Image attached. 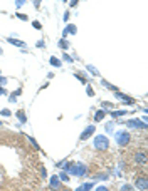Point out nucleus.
Masks as SVG:
<instances>
[{
    "mask_svg": "<svg viewBox=\"0 0 148 191\" xmlns=\"http://www.w3.org/2000/svg\"><path fill=\"white\" fill-rule=\"evenodd\" d=\"M94 148L98 149V151H108L109 149V139L106 136H103V134H99L94 137Z\"/></svg>",
    "mask_w": 148,
    "mask_h": 191,
    "instance_id": "nucleus-1",
    "label": "nucleus"
},
{
    "mask_svg": "<svg viewBox=\"0 0 148 191\" xmlns=\"http://www.w3.org/2000/svg\"><path fill=\"white\" fill-rule=\"evenodd\" d=\"M116 141L119 146H126L130 143V134L126 131H119V133H116Z\"/></svg>",
    "mask_w": 148,
    "mask_h": 191,
    "instance_id": "nucleus-2",
    "label": "nucleus"
},
{
    "mask_svg": "<svg viewBox=\"0 0 148 191\" xmlns=\"http://www.w3.org/2000/svg\"><path fill=\"white\" fill-rule=\"evenodd\" d=\"M94 129H96V127H94L93 124L88 126V127H86V129H84V131L81 133V137H79V139H81V141H86L88 137H91V136L94 134Z\"/></svg>",
    "mask_w": 148,
    "mask_h": 191,
    "instance_id": "nucleus-3",
    "label": "nucleus"
},
{
    "mask_svg": "<svg viewBox=\"0 0 148 191\" xmlns=\"http://www.w3.org/2000/svg\"><path fill=\"white\" fill-rule=\"evenodd\" d=\"M88 173V168L83 164V163H78V164H74V173L72 174H76V176H84Z\"/></svg>",
    "mask_w": 148,
    "mask_h": 191,
    "instance_id": "nucleus-4",
    "label": "nucleus"
},
{
    "mask_svg": "<svg viewBox=\"0 0 148 191\" xmlns=\"http://www.w3.org/2000/svg\"><path fill=\"white\" fill-rule=\"evenodd\" d=\"M136 188L140 191H147L148 190V179L145 176H141V178H136Z\"/></svg>",
    "mask_w": 148,
    "mask_h": 191,
    "instance_id": "nucleus-5",
    "label": "nucleus"
},
{
    "mask_svg": "<svg viewBox=\"0 0 148 191\" xmlns=\"http://www.w3.org/2000/svg\"><path fill=\"white\" fill-rule=\"evenodd\" d=\"M135 163H136V164H147V154L143 153V151H136V154H135Z\"/></svg>",
    "mask_w": 148,
    "mask_h": 191,
    "instance_id": "nucleus-6",
    "label": "nucleus"
},
{
    "mask_svg": "<svg viewBox=\"0 0 148 191\" xmlns=\"http://www.w3.org/2000/svg\"><path fill=\"white\" fill-rule=\"evenodd\" d=\"M126 126H128V127H141V129H145V127H147V124H145V123H141L140 119H130L128 123H126Z\"/></svg>",
    "mask_w": 148,
    "mask_h": 191,
    "instance_id": "nucleus-7",
    "label": "nucleus"
},
{
    "mask_svg": "<svg viewBox=\"0 0 148 191\" xmlns=\"http://www.w3.org/2000/svg\"><path fill=\"white\" fill-rule=\"evenodd\" d=\"M116 94V97H118L119 101H123V102H126V104H135V99H131L130 96H126V94H123V92H115Z\"/></svg>",
    "mask_w": 148,
    "mask_h": 191,
    "instance_id": "nucleus-8",
    "label": "nucleus"
},
{
    "mask_svg": "<svg viewBox=\"0 0 148 191\" xmlns=\"http://www.w3.org/2000/svg\"><path fill=\"white\" fill-rule=\"evenodd\" d=\"M109 111H104V109H99V111H96V114H94V121L98 123V121H103L104 119V116L108 114Z\"/></svg>",
    "mask_w": 148,
    "mask_h": 191,
    "instance_id": "nucleus-9",
    "label": "nucleus"
},
{
    "mask_svg": "<svg viewBox=\"0 0 148 191\" xmlns=\"http://www.w3.org/2000/svg\"><path fill=\"white\" fill-rule=\"evenodd\" d=\"M9 44L15 45V47H20V49L25 47V42H22V40H19V39H14V37H10V39H9Z\"/></svg>",
    "mask_w": 148,
    "mask_h": 191,
    "instance_id": "nucleus-10",
    "label": "nucleus"
},
{
    "mask_svg": "<svg viewBox=\"0 0 148 191\" xmlns=\"http://www.w3.org/2000/svg\"><path fill=\"white\" fill-rule=\"evenodd\" d=\"M59 186H61V179L57 176H52L50 178V190H57Z\"/></svg>",
    "mask_w": 148,
    "mask_h": 191,
    "instance_id": "nucleus-11",
    "label": "nucleus"
},
{
    "mask_svg": "<svg viewBox=\"0 0 148 191\" xmlns=\"http://www.w3.org/2000/svg\"><path fill=\"white\" fill-rule=\"evenodd\" d=\"M76 32H78V30H76V25H72V24H69V25H68V27L64 29V32H62V35L66 37L68 34H76Z\"/></svg>",
    "mask_w": 148,
    "mask_h": 191,
    "instance_id": "nucleus-12",
    "label": "nucleus"
},
{
    "mask_svg": "<svg viewBox=\"0 0 148 191\" xmlns=\"http://www.w3.org/2000/svg\"><path fill=\"white\" fill-rule=\"evenodd\" d=\"M93 188V183H86V184H83V186H79L76 191H88V190H91Z\"/></svg>",
    "mask_w": 148,
    "mask_h": 191,
    "instance_id": "nucleus-13",
    "label": "nucleus"
},
{
    "mask_svg": "<svg viewBox=\"0 0 148 191\" xmlns=\"http://www.w3.org/2000/svg\"><path fill=\"white\" fill-rule=\"evenodd\" d=\"M20 92H22V89H17L15 92H12L10 94V102H15V99H17V96H20Z\"/></svg>",
    "mask_w": 148,
    "mask_h": 191,
    "instance_id": "nucleus-14",
    "label": "nucleus"
},
{
    "mask_svg": "<svg viewBox=\"0 0 148 191\" xmlns=\"http://www.w3.org/2000/svg\"><path fill=\"white\" fill-rule=\"evenodd\" d=\"M29 143L32 144V146H34V148H35L37 151H42V149H40V146H39V144H37V141H35V139H34L32 136H29Z\"/></svg>",
    "mask_w": 148,
    "mask_h": 191,
    "instance_id": "nucleus-15",
    "label": "nucleus"
},
{
    "mask_svg": "<svg viewBox=\"0 0 148 191\" xmlns=\"http://www.w3.org/2000/svg\"><path fill=\"white\" fill-rule=\"evenodd\" d=\"M103 84H104V87H108V89H111V91L118 92V87H116V86H113V84H109L108 81H103Z\"/></svg>",
    "mask_w": 148,
    "mask_h": 191,
    "instance_id": "nucleus-16",
    "label": "nucleus"
},
{
    "mask_svg": "<svg viewBox=\"0 0 148 191\" xmlns=\"http://www.w3.org/2000/svg\"><path fill=\"white\" fill-rule=\"evenodd\" d=\"M57 178H59L61 181H69V176H68V173H66V171H62Z\"/></svg>",
    "mask_w": 148,
    "mask_h": 191,
    "instance_id": "nucleus-17",
    "label": "nucleus"
},
{
    "mask_svg": "<svg viewBox=\"0 0 148 191\" xmlns=\"http://www.w3.org/2000/svg\"><path fill=\"white\" fill-rule=\"evenodd\" d=\"M59 47L61 49H68V47H69V42H68L66 39H62V40L59 42Z\"/></svg>",
    "mask_w": 148,
    "mask_h": 191,
    "instance_id": "nucleus-18",
    "label": "nucleus"
},
{
    "mask_svg": "<svg viewBox=\"0 0 148 191\" xmlns=\"http://www.w3.org/2000/svg\"><path fill=\"white\" fill-rule=\"evenodd\" d=\"M17 117H19L22 123H25V121H27V117H25V114H24L22 111H19V112H17Z\"/></svg>",
    "mask_w": 148,
    "mask_h": 191,
    "instance_id": "nucleus-19",
    "label": "nucleus"
},
{
    "mask_svg": "<svg viewBox=\"0 0 148 191\" xmlns=\"http://www.w3.org/2000/svg\"><path fill=\"white\" fill-rule=\"evenodd\" d=\"M88 70L93 74V76H98V69L96 67H93V66H88Z\"/></svg>",
    "mask_w": 148,
    "mask_h": 191,
    "instance_id": "nucleus-20",
    "label": "nucleus"
},
{
    "mask_svg": "<svg viewBox=\"0 0 148 191\" xmlns=\"http://www.w3.org/2000/svg\"><path fill=\"white\" fill-rule=\"evenodd\" d=\"M50 64H52V66H56V67H59L61 66V60H59V59H56V57H52V59H50Z\"/></svg>",
    "mask_w": 148,
    "mask_h": 191,
    "instance_id": "nucleus-21",
    "label": "nucleus"
},
{
    "mask_svg": "<svg viewBox=\"0 0 148 191\" xmlns=\"http://www.w3.org/2000/svg\"><path fill=\"white\" fill-rule=\"evenodd\" d=\"M125 112H126V111H113L111 116H113V117H118V116H123Z\"/></svg>",
    "mask_w": 148,
    "mask_h": 191,
    "instance_id": "nucleus-22",
    "label": "nucleus"
},
{
    "mask_svg": "<svg viewBox=\"0 0 148 191\" xmlns=\"http://www.w3.org/2000/svg\"><path fill=\"white\" fill-rule=\"evenodd\" d=\"M40 174H42V178H44V179H47V169H46L44 166H40Z\"/></svg>",
    "mask_w": 148,
    "mask_h": 191,
    "instance_id": "nucleus-23",
    "label": "nucleus"
},
{
    "mask_svg": "<svg viewBox=\"0 0 148 191\" xmlns=\"http://www.w3.org/2000/svg\"><path fill=\"white\" fill-rule=\"evenodd\" d=\"M121 191H133V186H131V184H123V186H121Z\"/></svg>",
    "mask_w": 148,
    "mask_h": 191,
    "instance_id": "nucleus-24",
    "label": "nucleus"
},
{
    "mask_svg": "<svg viewBox=\"0 0 148 191\" xmlns=\"http://www.w3.org/2000/svg\"><path fill=\"white\" fill-rule=\"evenodd\" d=\"M32 27H34V29H40L42 25H40V22H37V20H34V22H32Z\"/></svg>",
    "mask_w": 148,
    "mask_h": 191,
    "instance_id": "nucleus-25",
    "label": "nucleus"
},
{
    "mask_svg": "<svg viewBox=\"0 0 148 191\" xmlns=\"http://www.w3.org/2000/svg\"><path fill=\"white\" fill-rule=\"evenodd\" d=\"M0 114H3V116H7V117H9V116L12 114V112H10L9 109H2V111H0Z\"/></svg>",
    "mask_w": 148,
    "mask_h": 191,
    "instance_id": "nucleus-26",
    "label": "nucleus"
},
{
    "mask_svg": "<svg viewBox=\"0 0 148 191\" xmlns=\"http://www.w3.org/2000/svg\"><path fill=\"white\" fill-rule=\"evenodd\" d=\"M15 17H19L20 20H29V17H27V15H24V14H17Z\"/></svg>",
    "mask_w": 148,
    "mask_h": 191,
    "instance_id": "nucleus-27",
    "label": "nucleus"
},
{
    "mask_svg": "<svg viewBox=\"0 0 148 191\" xmlns=\"http://www.w3.org/2000/svg\"><path fill=\"white\" fill-rule=\"evenodd\" d=\"M24 3H25L24 0H15V7H17V9H19V7H22Z\"/></svg>",
    "mask_w": 148,
    "mask_h": 191,
    "instance_id": "nucleus-28",
    "label": "nucleus"
},
{
    "mask_svg": "<svg viewBox=\"0 0 148 191\" xmlns=\"http://www.w3.org/2000/svg\"><path fill=\"white\" fill-rule=\"evenodd\" d=\"M3 84H7V79H5V77H2V76H0V87H3Z\"/></svg>",
    "mask_w": 148,
    "mask_h": 191,
    "instance_id": "nucleus-29",
    "label": "nucleus"
},
{
    "mask_svg": "<svg viewBox=\"0 0 148 191\" xmlns=\"http://www.w3.org/2000/svg\"><path fill=\"white\" fill-rule=\"evenodd\" d=\"M106 131H108V133H111V131H113V123L106 124Z\"/></svg>",
    "mask_w": 148,
    "mask_h": 191,
    "instance_id": "nucleus-30",
    "label": "nucleus"
},
{
    "mask_svg": "<svg viewBox=\"0 0 148 191\" xmlns=\"http://www.w3.org/2000/svg\"><path fill=\"white\" fill-rule=\"evenodd\" d=\"M37 47H40V49H44V47H46V44H44V40H39V42H37Z\"/></svg>",
    "mask_w": 148,
    "mask_h": 191,
    "instance_id": "nucleus-31",
    "label": "nucleus"
},
{
    "mask_svg": "<svg viewBox=\"0 0 148 191\" xmlns=\"http://www.w3.org/2000/svg\"><path fill=\"white\" fill-rule=\"evenodd\" d=\"M76 77H78V79L81 81V82H83V84H86V79H84L83 76H79V74H76Z\"/></svg>",
    "mask_w": 148,
    "mask_h": 191,
    "instance_id": "nucleus-32",
    "label": "nucleus"
},
{
    "mask_svg": "<svg viewBox=\"0 0 148 191\" xmlns=\"http://www.w3.org/2000/svg\"><path fill=\"white\" fill-rule=\"evenodd\" d=\"M62 57H64V60H68V62H72V57H69V56H68V54H64V56H62Z\"/></svg>",
    "mask_w": 148,
    "mask_h": 191,
    "instance_id": "nucleus-33",
    "label": "nucleus"
},
{
    "mask_svg": "<svg viewBox=\"0 0 148 191\" xmlns=\"http://www.w3.org/2000/svg\"><path fill=\"white\" fill-rule=\"evenodd\" d=\"M78 3H79L78 0H71V2H69V5H71V7H76Z\"/></svg>",
    "mask_w": 148,
    "mask_h": 191,
    "instance_id": "nucleus-34",
    "label": "nucleus"
},
{
    "mask_svg": "<svg viewBox=\"0 0 148 191\" xmlns=\"http://www.w3.org/2000/svg\"><path fill=\"white\" fill-rule=\"evenodd\" d=\"M96 191H108V188L106 186H99V188H96Z\"/></svg>",
    "mask_w": 148,
    "mask_h": 191,
    "instance_id": "nucleus-35",
    "label": "nucleus"
},
{
    "mask_svg": "<svg viewBox=\"0 0 148 191\" xmlns=\"http://www.w3.org/2000/svg\"><path fill=\"white\" fill-rule=\"evenodd\" d=\"M86 92H88V96H93V94H94V92H93V89H91V87H88V89H86Z\"/></svg>",
    "mask_w": 148,
    "mask_h": 191,
    "instance_id": "nucleus-36",
    "label": "nucleus"
},
{
    "mask_svg": "<svg viewBox=\"0 0 148 191\" xmlns=\"http://www.w3.org/2000/svg\"><path fill=\"white\" fill-rule=\"evenodd\" d=\"M3 94H7V91H5L3 87H0V96H3Z\"/></svg>",
    "mask_w": 148,
    "mask_h": 191,
    "instance_id": "nucleus-37",
    "label": "nucleus"
},
{
    "mask_svg": "<svg viewBox=\"0 0 148 191\" xmlns=\"http://www.w3.org/2000/svg\"><path fill=\"white\" fill-rule=\"evenodd\" d=\"M103 107H111V102H103Z\"/></svg>",
    "mask_w": 148,
    "mask_h": 191,
    "instance_id": "nucleus-38",
    "label": "nucleus"
},
{
    "mask_svg": "<svg viewBox=\"0 0 148 191\" xmlns=\"http://www.w3.org/2000/svg\"><path fill=\"white\" fill-rule=\"evenodd\" d=\"M61 191H71L69 188H64V190H61Z\"/></svg>",
    "mask_w": 148,
    "mask_h": 191,
    "instance_id": "nucleus-39",
    "label": "nucleus"
},
{
    "mask_svg": "<svg viewBox=\"0 0 148 191\" xmlns=\"http://www.w3.org/2000/svg\"><path fill=\"white\" fill-rule=\"evenodd\" d=\"M0 124H3V123H2V121H0Z\"/></svg>",
    "mask_w": 148,
    "mask_h": 191,
    "instance_id": "nucleus-40",
    "label": "nucleus"
}]
</instances>
